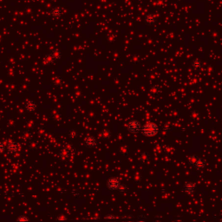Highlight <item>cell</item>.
<instances>
[{
    "label": "cell",
    "instance_id": "1",
    "mask_svg": "<svg viewBox=\"0 0 222 222\" xmlns=\"http://www.w3.org/2000/svg\"><path fill=\"white\" fill-rule=\"evenodd\" d=\"M142 133L148 137L154 136L158 133V127L154 123H147L142 128Z\"/></svg>",
    "mask_w": 222,
    "mask_h": 222
},
{
    "label": "cell",
    "instance_id": "2",
    "mask_svg": "<svg viewBox=\"0 0 222 222\" xmlns=\"http://www.w3.org/2000/svg\"><path fill=\"white\" fill-rule=\"evenodd\" d=\"M142 129V126L137 121H131L128 125V130L130 133H137Z\"/></svg>",
    "mask_w": 222,
    "mask_h": 222
},
{
    "label": "cell",
    "instance_id": "3",
    "mask_svg": "<svg viewBox=\"0 0 222 222\" xmlns=\"http://www.w3.org/2000/svg\"><path fill=\"white\" fill-rule=\"evenodd\" d=\"M121 185L120 182L116 179V178H110L109 181H108V183H107V186L109 189H110L112 191H114V190H118V187L119 186Z\"/></svg>",
    "mask_w": 222,
    "mask_h": 222
},
{
    "label": "cell",
    "instance_id": "4",
    "mask_svg": "<svg viewBox=\"0 0 222 222\" xmlns=\"http://www.w3.org/2000/svg\"><path fill=\"white\" fill-rule=\"evenodd\" d=\"M84 144L87 148H94L96 147V145L97 144V142H96V139L93 136H87L85 139H84Z\"/></svg>",
    "mask_w": 222,
    "mask_h": 222
},
{
    "label": "cell",
    "instance_id": "5",
    "mask_svg": "<svg viewBox=\"0 0 222 222\" xmlns=\"http://www.w3.org/2000/svg\"><path fill=\"white\" fill-rule=\"evenodd\" d=\"M62 13H63V10H62V8L57 7V6H56V7L52 8V9L50 10V16H51V17H53L54 18H58V17H60L62 16Z\"/></svg>",
    "mask_w": 222,
    "mask_h": 222
},
{
    "label": "cell",
    "instance_id": "6",
    "mask_svg": "<svg viewBox=\"0 0 222 222\" xmlns=\"http://www.w3.org/2000/svg\"><path fill=\"white\" fill-rule=\"evenodd\" d=\"M6 150L10 154H15L18 150V145L15 142H10L6 146Z\"/></svg>",
    "mask_w": 222,
    "mask_h": 222
},
{
    "label": "cell",
    "instance_id": "7",
    "mask_svg": "<svg viewBox=\"0 0 222 222\" xmlns=\"http://www.w3.org/2000/svg\"><path fill=\"white\" fill-rule=\"evenodd\" d=\"M24 108L25 110L28 111V112H34V111L37 110V103L32 101V100H29L25 103L24 104Z\"/></svg>",
    "mask_w": 222,
    "mask_h": 222
},
{
    "label": "cell",
    "instance_id": "8",
    "mask_svg": "<svg viewBox=\"0 0 222 222\" xmlns=\"http://www.w3.org/2000/svg\"><path fill=\"white\" fill-rule=\"evenodd\" d=\"M183 191L185 192L186 193H187V194L193 193L194 191H195V184L193 183V182H187V183H186Z\"/></svg>",
    "mask_w": 222,
    "mask_h": 222
},
{
    "label": "cell",
    "instance_id": "9",
    "mask_svg": "<svg viewBox=\"0 0 222 222\" xmlns=\"http://www.w3.org/2000/svg\"><path fill=\"white\" fill-rule=\"evenodd\" d=\"M195 168H197L198 170H201L206 167V161L202 158H198L196 163L194 164Z\"/></svg>",
    "mask_w": 222,
    "mask_h": 222
},
{
    "label": "cell",
    "instance_id": "10",
    "mask_svg": "<svg viewBox=\"0 0 222 222\" xmlns=\"http://www.w3.org/2000/svg\"><path fill=\"white\" fill-rule=\"evenodd\" d=\"M155 17L153 15V14H148L146 17H145V23L148 24V25H153L155 24Z\"/></svg>",
    "mask_w": 222,
    "mask_h": 222
},
{
    "label": "cell",
    "instance_id": "11",
    "mask_svg": "<svg viewBox=\"0 0 222 222\" xmlns=\"http://www.w3.org/2000/svg\"><path fill=\"white\" fill-rule=\"evenodd\" d=\"M70 149L68 148H63L61 150H60V153H59V155L62 159H67L69 156H70Z\"/></svg>",
    "mask_w": 222,
    "mask_h": 222
},
{
    "label": "cell",
    "instance_id": "12",
    "mask_svg": "<svg viewBox=\"0 0 222 222\" xmlns=\"http://www.w3.org/2000/svg\"><path fill=\"white\" fill-rule=\"evenodd\" d=\"M149 159H150L149 154L146 152H143V153L140 154V155H139V161L142 163H148L149 161Z\"/></svg>",
    "mask_w": 222,
    "mask_h": 222
},
{
    "label": "cell",
    "instance_id": "13",
    "mask_svg": "<svg viewBox=\"0 0 222 222\" xmlns=\"http://www.w3.org/2000/svg\"><path fill=\"white\" fill-rule=\"evenodd\" d=\"M111 131L110 129H103V131H102V133H101V137L103 138V139H104V140H108V139H110L111 137Z\"/></svg>",
    "mask_w": 222,
    "mask_h": 222
},
{
    "label": "cell",
    "instance_id": "14",
    "mask_svg": "<svg viewBox=\"0 0 222 222\" xmlns=\"http://www.w3.org/2000/svg\"><path fill=\"white\" fill-rule=\"evenodd\" d=\"M192 67L194 69V70H200L201 67H202V64H201V62L200 61V60H195V61H193V64H192Z\"/></svg>",
    "mask_w": 222,
    "mask_h": 222
},
{
    "label": "cell",
    "instance_id": "15",
    "mask_svg": "<svg viewBox=\"0 0 222 222\" xmlns=\"http://www.w3.org/2000/svg\"><path fill=\"white\" fill-rule=\"evenodd\" d=\"M128 153H129V148H128V146H122V147L121 148V149H120V154H121V155L126 156V155L128 154Z\"/></svg>",
    "mask_w": 222,
    "mask_h": 222
},
{
    "label": "cell",
    "instance_id": "16",
    "mask_svg": "<svg viewBox=\"0 0 222 222\" xmlns=\"http://www.w3.org/2000/svg\"><path fill=\"white\" fill-rule=\"evenodd\" d=\"M198 158H199V157H197L196 155H191V156L188 158V161H189V163H190L192 166H194V164L196 163Z\"/></svg>",
    "mask_w": 222,
    "mask_h": 222
},
{
    "label": "cell",
    "instance_id": "17",
    "mask_svg": "<svg viewBox=\"0 0 222 222\" xmlns=\"http://www.w3.org/2000/svg\"><path fill=\"white\" fill-rule=\"evenodd\" d=\"M51 55L54 57V58L57 60V59H59L61 57H62V52L61 51H59V50H54L52 53H51Z\"/></svg>",
    "mask_w": 222,
    "mask_h": 222
},
{
    "label": "cell",
    "instance_id": "18",
    "mask_svg": "<svg viewBox=\"0 0 222 222\" xmlns=\"http://www.w3.org/2000/svg\"><path fill=\"white\" fill-rule=\"evenodd\" d=\"M191 119L192 120H198L199 119V117H200V114H199V113L197 112V111H193L192 113H191Z\"/></svg>",
    "mask_w": 222,
    "mask_h": 222
},
{
    "label": "cell",
    "instance_id": "19",
    "mask_svg": "<svg viewBox=\"0 0 222 222\" xmlns=\"http://www.w3.org/2000/svg\"><path fill=\"white\" fill-rule=\"evenodd\" d=\"M127 186L125 185H123V184H121V185L119 186V187H118V191L120 192V193H124V192H126L127 191Z\"/></svg>",
    "mask_w": 222,
    "mask_h": 222
},
{
    "label": "cell",
    "instance_id": "20",
    "mask_svg": "<svg viewBox=\"0 0 222 222\" xmlns=\"http://www.w3.org/2000/svg\"><path fill=\"white\" fill-rule=\"evenodd\" d=\"M17 222H29V219L25 216H19L17 218Z\"/></svg>",
    "mask_w": 222,
    "mask_h": 222
},
{
    "label": "cell",
    "instance_id": "21",
    "mask_svg": "<svg viewBox=\"0 0 222 222\" xmlns=\"http://www.w3.org/2000/svg\"><path fill=\"white\" fill-rule=\"evenodd\" d=\"M57 221L58 222H65L67 221V218L65 216H64V215H61V216H58L57 218Z\"/></svg>",
    "mask_w": 222,
    "mask_h": 222
},
{
    "label": "cell",
    "instance_id": "22",
    "mask_svg": "<svg viewBox=\"0 0 222 222\" xmlns=\"http://www.w3.org/2000/svg\"><path fill=\"white\" fill-rule=\"evenodd\" d=\"M106 221H114L115 220V217L114 216V215H107V216H105V218H104Z\"/></svg>",
    "mask_w": 222,
    "mask_h": 222
},
{
    "label": "cell",
    "instance_id": "23",
    "mask_svg": "<svg viewBox=\"0 0 222 222\" xmlns=\"http://www.w3.org/2000/svg\"><path fill=\"white\" fill-rule=\"evenodd\" d=\"M4 150H5V147H4V145H3L2 142H0V154H2Z\"/></svg>",
    "mask_w": 222,
    "mask_h": 222
},
{
    "label": "cell",
    "instance_id": "24",
    "mask_svg": "<svg viewBox=\"0 0 222 222\" xmlns=\"http://www.w3.org/2000/svg\"><path fill=\"white\" fill-rule=\"evenodd\" d=\"M75 132L71 130V133H70V137H71V138H75Z\"/></svg>",
    "mask_w": 222,
    "mask_h": 222
},
{
    "label": "cell",
    "instance_id": "25",
    "mask_svg": "<svg viewBox=\"0 0 222 222\" xmlns=\"http://www.w3.org/2000/svg\"><path fill=\"white\" fill-rule=\"evenodd\" d=\"M105 222H115V221H105Z\"/></svg>",
    "mask_w": 222,
    "mask_h": 222
},
{
    "label": "cell",
    "instance_id": "26",
    "mask_svg": "<svg viewBox=\"0 0 222 222\" xmlns=\"http://www.w3.org/2000/svg\"><path fill=\"white\" fill-rule=\"evenodd\" d=\"M221 222H222V219H221Z\"/></svg>",
    "mask_w": 222,
    "mask_h": 222
},
{
    "label": "cell",
    "instance_id": "27",
    "mask_svg": "<svg viewBox=\"0 0 222 222\" xmlns=\"http://www.w3.org/2000/svg\"><path fill=\"white\" fill-rule=\"evenodd\" d=\"M138 222H144V221H138Z\"/></svg>",
    "mask_w": 222,
    "mask_h": 222
}]
</instances>
